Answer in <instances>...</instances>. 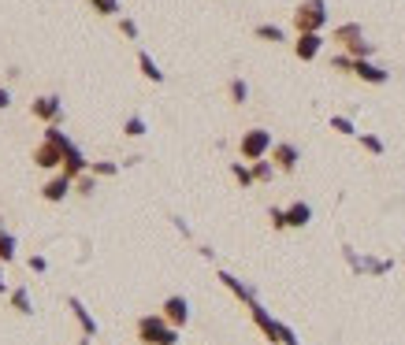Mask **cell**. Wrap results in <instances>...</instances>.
<instances>
[{
  "label": "cell",
  "mask_w": 405,
  "mask_h": 345,
  "mask_svg": "<svg viewBox=\"0 0 405 345\" xmlns=\"http://www.w3.org/2000/svg\"><path fill=\"white\" fill-rule=\"evenodd\" d=\"M354 74L368 85H387L390 82V71H383L379 63H372V60H354Z\"/></svg>",
  "instance_id": "30bf717a"
},
{
  "label": "cell",
  "mask_w": 405,
  "mask_h": 345,
  "mask_svg": "<svg viewBox=\"0 0 405 345\" xmlns=\"http://www.w3.org/2000/svg\"><path fill=\"white\" fill-rule=\"evenodd\" d=\"M327 26V0H301L294 8V30L297 34H320Z\"/></svg>",
  "instance_id": "3957f363"
},
{
  "label": "cell",
  "mask_w": 405,
  "mask_h": 345,
  "mask_svg": "<svg viewBox=\"0 0 405 345\" xmlns=\"http://www.w3.org/2000/svg\"><path fill=\"white\" fill-rule=\"evenodd\" d=\"M30 271H49V260H45V256H30Z\"/></svg>",
  "instance_id": "836d02e7"
},
{
  "label": "cell",
  "mask_w": 405,
  "mask_h": 345,
  "mask_svg": "<svg viewBox=\"0 0 405 345\" xmlns=\"http://www.w3.org/2000/svg\"><path fill=\"white\" fill-rule=\"evenodd\" d=\"M231 175H234V182H238V186H253V167H246V164H231Z\"/></svg>",
  "instance_id": "4316f807"
},
{
  "label": "cell",
  "mask_w": 405,
  "mask_h": 345,
  "mask_svg": "<svg viewBox=\"0 0 405 345\" xmlns=\"http://www.w3.org/2000/svg\"><path fill=\"white\" fill-rule=\"evenodd\" d=\"M308 219H313V208L305 201H294L286 208V226H308Z\"/></svg>",
  "instance_id": "e0dca14e"
},
{
  "label": "cell",
  "mask_w": 405,
  "mask_h": 345,
  "mask_svg": "<svg viewBox=\"0 0 405 345\" xmlns=\"http://www.w3.org/2000/svg\"><path fill=\"white\" fill-rule=\"evenodd\" d=\"M253 37H257V41H272V45H279V41H286L283 26H275V23H261L257 30H253Z\"/></svg>",
  "instance_id": "ffe728a7"
},
{
  "label": "cell",
  "mask_w": 405,
  "mask_h": 345,
  "mask_svg": "<svg viewBox=\"0 0 405 345\" xmlns=\"http://www.w3.org/2000/svg\"><path fill=\"white\" fill-rule=\"evenodd\" d=\"M138 342L142 345H179V330L160 312H149V316L138 319Z\"/></svg>",
  "instance_id": "7a4b0ae2"
},
{
  "label": "cell",
  "mask_w": 405,
  "mask_h": 345,
  "mask_svg": "<svg viewBox=\"0 0 405 345\" xmlns=\"http://www.w3.org/2000/svg\"><path fill=\"white\" fill-rule=\"evenodd\" d=\"M357 137H361V149H368L372 156H383V142L376 134H357Z\"/></svg>",
  "instance_id": "f1b7e54d"
},
{
  "label": "cell",
  "mask_w": 405,
  "mask_h": 345,
  "mask_svg": "<svg viewBox=\"0 0 405 345\" xmlns=\"http://www.w3.org/2000/svg\"><path fill=\"white\" fill-rule=\"evenodd\" d=\"M71 186H74V182H71L67 175H56V178H49L45 186H41V197H45L49 204H60V201L71 193Z\"/></svg>",
  "instance_id": "7c38bea8"
},
{
  "label": "cell",
  "mask_w": 405,
  "mask_h": 345,
  "mask_svg": "<svg viewBox=\"0 0 405 345\" xmlns=\"http://www.w3.org/2000/svg\"><path fill=\"white\" fill-rule=\"evenodd\" d=\"M67 145H71V137L60 131V123L45 126V142H41V145L34 149V167H41V171L63 167V156H67Z\"/></svg>",
  "instance_id": "6da1fadb"
},
{
  "label": "cell",
  "mask_w": 405,
  "mask_h": 345,
  "mask_svg": "<svg viewBox=\"0 0 405 345\" xmlns=\"http://www.w3.org/2000/svg\"><path fill=\"white\" fill-rule=\"evenodd\" d=\"M90 171V160L82 156V149L78 145H67V156H63V167H60V175H67L71 182H78L82 175Z\"/></svg>",
  "instance_id": "ba28073f"
},
{
  "label": "cell",
  "mask_w": 405,
  "mask_h": 345,
  "mask_svg": "<svg viewBox=\"0 0 405 345\" xmlns=\"http://www.w3.org/2000/svg\"><path fill=\"white\" fill-rule=\"evenodd\" d=\"M145 131H149V126H145V119H142V115H131V119L123 123V134H126V137H142Z\"/></svg>",
  "instance_id": "484cf974"
},
{
  "label": "cell",
  "mask_w": 405,
  "mask_h": 345,
  "mask_svg": "<svg viewBox=\"0 0 405 345\" xmlns=\"http://www.w3.org/2000/svg\"><path fill=\"white\" fill-rule=\"evenodd\" d=\"M119 34H123V37H131V41H138V23L123 15V19H119Z\"/></svg>",
  "instance_id": "1f68e13d"
},
{
  "label": "cell",
  "mask_w": 405,
  "mask_h": 345,
  "mask_svg": "<svg viewBox=\"0 0 405 345\" xmlns=\"http://www.w3.org/2000/svg\"><path fill=\"white\" fill-rule=\"evenodd\" d=\"M297 160H301V153H297L294 142H275V149H272L275 171H283V175H294V171H297Z\"/></svg>",
  "instance_id": "52a82bcc"
},
{
  "label": "cell",
  "mask_w": 405,
  "mask_h": 345,
  "mask_svg": "<svg viewBox=\"0 0 405 345\" xmlns=\"http://www.w3.org/2000/svg\"><path fill=\"white\" fill-rule=\"evenodd\" d=\"M231 104H246L249 101V85H246V78H231Z\"/></svg>",
  "instance_id": "7402d4cb"
},
{
  "label": "cell",
  "mask_w": 405,
  "mask_h": 345,
  "mask_svg": "<svg viewBox=\"0 0 405 345\" xmlns=\"http://www.w3.org/2000/svg\"><path fill=\"white\" fill-rule=\"evenodd\" d=\"M15 260V238L0 226V264H12Z\"/></svg>",
  "instance_id": "44dd1931"
},
{
  "label": "cell",
  "mask_w": 405,
  "mask_h": 345,
  "mask_svg": "<svg viewBox=\"0 0 405 345\" xmlns=\"http://www.w3.org/2000/svg\"><path fill=\"white\" fill-rule=\"evenodd\" d=\"M268 219H272L275 230H286V208H272V212H268Z\"/></svg>",
  "instance_id": "d6a6232c"
},
{
  "label": "cell",
  "mask_w": 405,
  "mask_h": 345,
  "mask_svg": "<svg viewBox=\"0 0 405 345\" xmlns=\"http://www.w3.org/2000/svg\"><path fill=\"white\" fill-rule=\"evenodd\" d=\"M272 149H275V142H272V134L264 131V126H253V131H246L242 134V142H238V153H242V160H249V164L268 160Z\"/></svg>",
  "instance_id": "277c9868"
},
{
  "label": "cell",
  "mask_w": 405,
  "mask_h": 345,
  "mask_svg": "<svg viewBox=\"0 0 405 345\" xmlns=\"http://www.w3.org/2000/svg\"><path fill=\"white\" fill-rule=\"evenodd\" d=\"M349 60H372V52H376V45H372L368 37H361V41H349V45L342 49Z\"/></svg>",
  "instance_id": "d6986e66"
},
{
  "label": "cell",
  "mask_w": 405,
  "mask_h": 345,
  "mask_svg": "<svg viewBox=\"0 0 405 345\" xmlns=\"http://www.w3.org/2000/svg\"><path fill=\"white\" fill-rule=\"evenodd\" d=\"M331 131H335V134H342V137H354V134H357V126L349 123L346 115H331Z\"/></svg>",
  "instance_id": "83f0119b"
},
{
  "label": "cell",
  "mask_w": 405,
  "mask_h": 345,
  "mask_svg": "<svg viewBox=\"0 0 405 345\" xmlns=\"http://www.w3.org/2000/svg\"><path fill=\"white\" fill-rule=\"evenodd\" d=\"M8 104H12V90H4V85H0V112H4Z\"/></svg>",
  "instance_id": "e575fe53"
},
{
  "label": "cell",
  "mask_w": 405,
  "mask_h": 345,
  "mask_svg": "<svg viewBox=\"0 0 405 345\" xmlns=\"http://www.w3.org/2000/svg\"><path fill=\"white\" fill-rule=\"evenodd\" d=\"M249 316H253V323H257V327H261V334H264V338H268V342L275 345V327H279V319H275L272 312L261 305V301H253V305H249Z\"/></svg>",
  "instance_id": "8fae6325"
},
{
  "label": "cell",
  "mask_w": 405,
  "mask_h": 345,
  "mask_svg": "<svg viewBox=\"0 0 405 345\" xmlns=\"http://www.w3.org/2000/svg\"><path fill=\"white\" fill-rule=\"evenodd\" d=\"M320 49H324V37L320 34H297L294 37V56L301 63H313L320 56Z\"/></svg>",
  "instance_id": "9c48e42d"
},
{
  "label": "cell",
  "mask_w": 405,
  "mask_h": 345,
  "mask_svg": "<svg viewBox=\"0 0 405 345\" xmlns=\"http://www.w3.org/2000/svg\"><path fill=\"white\" fill-rule=\"evenodd\" d=\"M160 316L172 323L175 330H183L186 323H190V301H186L183 294H172V297L164 301V305H160Z\"/></svg>",
  "instance_id": "8992f818"
},
{
  "label": "cell",
  "mask_w": 405,
  "mask_h": 345,
  "mask_svg": "<svg viewBox=\"0 0 405 345\" xmlns=\"http://www.w3.org/2000/svg\"><path fill=\"white\" fill-rule=\"evenodd\" d=\"M249 167H253V182H272V175H275L272 160H257V164H249Z\"/></svg>",
  "instance_id": "603a6c76"
},
{
  "label": "cell",
  "mask_w": 405,
  "mask_h": 345,
  "mask_svg": "<svg viewBox=\"0 0 405 345\" xmlns=\"http://www.w3.org/2000/svg\"><path fill=\"white\" fill-rule=\"evenodd\" d=\"M220 283H223V286H227V289H231V294H234V297H238V301H246V308L253 305V301H257V297H253V289H249L246 283H242V278H234L231 271H220Z\"/></svg>",
  "instance_id": "5bb4252c"
},
{
  "label": "cell",
  "mask_w": 405,
  "mask_h": 345,
  "mask_svg": "<svg viewBox=\"0 0 405 345\" xmlns=\"http://www.w3.org/2000/svg\"><path fill=\"white\" fill-rule=\"evenodd\" d=\"M74 190H78V193H82V197H90V193H93V190H97V178H93V175H82L78 182H74Z\"/></svg>",
  "instance_id": "4dcf8cb0"
},
{
  "label": "cell",
  "mask_w": 405,
  "mask_h": 345,
  "mask_svg": "<svg viewBox=\"0 0 405 345\" xmlns=\"http://www.w3.org/2000/svg\"><path fill=\"white\" fill-rule=\"evenodd\" d=\"M331 71H338V74H354V60H349L346 52H342V56H335V60H331Z\"/></svg>",
  "instance_id": "f546056e"
},
{
  "label": "cell",
  "mask_w": 405,
  "mask_h": 345,
  "mask_svg": "<svg viewBox=\"0 0 405 345\" xmlns=\"http://www.w3.org/2000/svg\"><path fill=\"white\" fill-rule=\"evenodd\" d=\"M115 171H119V167H115L112 160H93V164H90V175L93 178H112Z\"/></svg>",
  "instance_id": "cb8c5ba5"
},
{
  "label": "cell",
  "mask_w": 405,
  "mask_h": 345,
  "mask_svg": "<svg viewBox=\"0 0 405 345\" xmlns=\"http://www.w3.org/2000/svg\"><path fill=\"white\" fill-rule=\"evenodd\" d=\"M90 4H93V12L104 15V19H115V15H119V0H90Z\"/></svg>",
  "instance_id": "d4e9b609"
},
{
  "label": "cell",
  "mask_w": 405,
  "mask_h": 345,
  "mask_svg": "<svg viewBox=\"0 0 405 345\" xmlns=\"http://www.w3.org/2000/svg\"><path fill=\"white\" fill-rule=\"evenodd\" d=\"M8 301H12V308L19 312V316H34V301H30V289L26 286H15L12 294H8Z\"/></svg>",
  "instance_id": "2e32d148"
},
{
  "label": "cell",
  "mask_w": 405,
  "mask_h": 345,
  "mask_svg": "<svg viewBox=\"0 0 405 345\" xmlns=\"http://www.w3.org/2000/svg\"><path fill=\"white\" fill-rule=\"evenodd\" d=\"M365 37V30H361V23H342V26H335V34H331V41H338V45H349V41H361Z\"/></svg>",
  "instance_id": "ac0fdd59"
},
{
  "label": "cell",
  "mask_w": 405,
  "mask_h": 345,
  "mask_svg": "<svg viewBox=\"0 0 405 345\" xmlns=\"http://www.w3.org/2000/svg\"><path fill=\"white\" fill-rule=\"evenodd\" d=\"M138 71H142V74H145V78L153 82V85H160V82H164V71H160V63H156L153 56H149L145 49L138 52Z\"/></svg>",
  "instance_id": "9a60e30c"
},
{
  "label": "cell",
  "mask_w": 405,
  "mask_h": 345,
  "mask_svg": "<svg viewBox=\"0 0 405 345\" xmlns=\"http://www.w3.org/2000/svg\"><path fill=\"white\" fill-rule=\"evenodd\" d=\"M67 308L74 312V319H78V327H82V334H86V338H97V319L90 316V308L82 305L78 297H67Z\"/></svg>",
  "instance_id": "4fadbf2b"
},
{
  "label": "cell",
  "mask_w": 405,
  "mask_h": 345,
  "mask_svg": "<svg viewBox=\"0 0 405 345\" xmlns=\"http://www.w3.org/2000/svg\"><path fill=\"white\" fill-rule=\"evenodd\" d=\"M30 115H34L38 123L52 126V123H60V119H63V101H60L56 93H45V96H38V101L30 104Z\"/></svg>",
  "instance_id": "5b68a950"
},
{
  "label": "cell",
  "mask_w": 405,
  "mask_h": 345,
  "mask_svg": "<svg viewBox=\"0 0 405 345\" xmlns=\"http://www.w3.org/2000/svg\"><path fill=\"white\" fill-rule=\"evenodd\" d=\"M0 297H4V267H0Z\"/></svg>",
  "instance_id": "d590c367"
}]
</instances>
